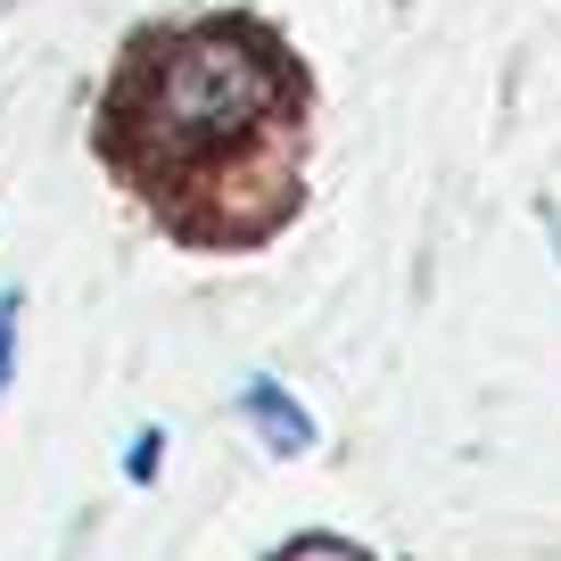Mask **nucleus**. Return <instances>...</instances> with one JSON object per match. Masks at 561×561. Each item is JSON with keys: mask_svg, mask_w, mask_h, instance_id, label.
<instances>
[{"mask_svg": "<svg viewBox=\"0 0 561 561\" xmlns=\"http://www.w3.org/2000/svg\"><path fill=\"white\" fill-rule=\"evenodd\" d=\"M273 100V58L248 34H191L158 67V124L174 140H224L264 116Z\"/></svg>", "mask_w": 561, "mask_h": 561, "instance_id": "obj_1", "label": "nucleus"}, {"mask_svg": "<svg viewBox=\"0 0 561 561\" xmlns=\"http://www.w3.org/2000/svg\"><path fill=\"white\" fill-rule=\"evenodd\" d=\"M158 462H165V438H158V430H140V438L124 446V479H133V488H149V479H158Z\"/></svg>", "mask_w": 561, "mask_h": 561, "instance_id": "obj_3", "label": "nucleus"}, {"mask_svg": "<svg viewBox=\"0 0 561 561\" xmlns=\"http://www.w3.org/2000/svg\"><path fill=\"white\" fill-rule=\"evenodd\" d=\"M240 413L256 421V438L273 446V455H306V446H314V421H306V404L289 397V388H280V380H248Z\"/></svg>", "mask_w": 561, "mask_h": 561, "instance_id": "obj_2", "label": "nucleus"}, {"mask_svg": "<svg viewBox=\"0 0 561 561\" xmlns=\"http://www.w3.org/2000/svg\"><path fill=\"white\" fill-rule=\"evenodd\" d=\"M280 561H364V553H355V545H339V537H298Z\"/></svg>", "mask_w": 561, "mask_h": 561, "instance_id": "obj_4", "label": "nucleus"}, {"mask_svg": "<svg viewBox=\"0 0 561 561\" xmlns=\"http://www.w3.org/2000/svg\"><path fill=\"white\" fill-rule=\"evenodd\" d=\"M9 364H18V289L0 298V397H9Z\"/></svg>", "mask_w": 561, "mask_h": 561, "instance_id": "obj_5", "label": "nucleus"}]
</instances>
